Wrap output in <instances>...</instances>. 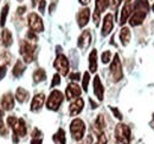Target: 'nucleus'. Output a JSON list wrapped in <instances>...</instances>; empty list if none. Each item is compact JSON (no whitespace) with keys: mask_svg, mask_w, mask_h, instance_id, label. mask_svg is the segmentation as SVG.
Segmentation results:
<instances>
[{"mask_svg":"<svg viewBox=\"0 0 154 144\" xmlns=\"http://www.w3.org/2000/svg\"><path fill=\"white\" fill-rule=\"evenodd\" d=\"M27 24H29V27L31 31H33L35 33L36 32H43L44 31V24H43V20L39 17L37 13L32 12L29 14L27 17Z\"/></svg>","mask_w":154,"mask_h":144,"instance_id":"8","label":"nucleus"},{"mask_svg":"<svg viewBox=\"0 0 154 144\" xmlns=\"http://www.w3.org/2000/svg\"><path fill=\"white\" fill-rule=\"evenodd\" d=\"M131 1H132V0H126V2H131Z\"/></svg>","mask_w":154,"mask_h":144,"instance_id":"44","label":"nucleus"},{"mask_svg":"<svg viewBox=\"0 0 154 144\" xmlns=\"http://www.w3.org/2000/svg\"><path fill=\"white\" fill-rule=\"evenodd\" d=\"M45 6H46V1H45V0H40V1H39V7H38L40 13H44Z\"/></svg>","mask_w":154,"mask_h":144,"instance_id":"33","label":"nucleus"},{"mask_svg":"<svg viewBox=\"0 0 154 144\" xmlns=\"http://www.w3.org/2000/svg\"><path fill=\"white\" fill-rule=\"evenodd\" d=\"M32 138H42V132L38 129H33L32 131Z\"/></svg>","mask_w":154,"mask_h":144,"instance_id":"34","label":"nucleus"},{"mask_svg":"<svg viewBox=\"0 0 154 144\" xmlns=\"http://www.w3.org/2000/svg\"><path fill=\"white\" fill-rule=\"evenodd\" d=\"M79 2H81L82 5H88V4L90 2V0H79Z\"/></svg>","mask_w":154,"mask_h":144,"instance_id":"42","label":"nucleus"},{"mask_svg":"<svg viewBox=\"0 0 154 144\" xmlns=\"http://www.w3.org/2000/svg\"><path fill=\"white\" fill-rule=\"evenodd\" d=\"M45 102V96L43 93H38L36 94L33 98H32V102H31V111H38L42 109L43 104Z\"/></svg>","mask_w":154,"mask_h":144,"instance_id":"17","label":"nucleus"},{"mask_svg":"<svg viewBox=\"0 0 154 144\" xmlns=\"http://www.w3.org/2000/svg\"><path fill=\"white\" fill-rule=\"evenodd\" d=\"M89 80H90V74H89V72H85V73L83 74V80H82V88H83L84 91H88Z\"/></svg>","mask_w":154,"mask_h":144,"instance_id":"28","label":"nucleus"},{"mask_svg":"<svg viewBox=\"0 0 154 144\" xmlns=\"http://www.w3.org/2000/svg\"><path fill=\"white\" fill-rule=\"evenodd\" d=\"M36 53V46L32 43H29L27 40L21 41L20 44V54L23 56L25 63H31L35 59Z\"/></svg>","mask_w":154,"mask_h":144,"instance_id":"6","label":"nucleus"},{"mask_svg":"<svg viewBox=\"0 0 154 144\" xmlns=\"http://www.w3.org/2000/svg\"><path fill=\"white\" fill-rule=\"evenodd\" d=\"M60 84V76L56 73L55 76H54V78H52V82H51V88H55V86H57Z\"/></svg>","mask_w":154,"mask_h":144,"instance_id":"31","label":"nucleus"},{"mask_svg":"<svg viewBox=\"0 0 154 144\" xmlns=\"http://www.w3.org/2000/svg\"><path fill=\"white\" fill-rule=\"evenodd\" d=\"M91 44V33L89 30H85L82 32V34L78 38V41H77V45L81 50H87Z\"/></svg>","mask_w":154,"mask_h":144,"instance_id":"10","label":"nucleus"},{"mask_svg":"<svg viewBox=\"0 0 154 144\" xmlns=\"http://www.w3.org/2000/svg\"><path fill=\"white\" fill-rule=\"evenodd\" d=\"M115 137L117 142L121 144H129L131 143V138H132V134H131V129L127 124L120 123L115 128Z\"/></svg>","mask_w":154,"mask_h":144,"instance_id":"3","label":"nucleus"},{"mask_svg":"<svg viewBox=\"0 0 154 144\" xmlns=\"http://www.w3.org/2000/svg\"><path fill=\"white\" fill-rule=\"evenodd\" d=\"M96 144H107V137H106L104 132H102V134L98 136V140H97Z\"/></svg>","mask_w":154,"mask_h":144,"instance_id":"32","label":"nucleus"},{"mask_svg":"<svg viewBox=\"0 0 154 144\" xmlns=\"http://www.w3.org/2000/svg\"><path fill=\"white\" fill-rule=\"evenodd\" d=\"M153 118H154V115H153Z\"/></svg>","mask_w":154,"mask_h":144,"instance_id":"45","label":"nucleus"},{"mask_svg":"<svg viewBox=\"0 0 154 144\" xmlns=\"http://www.w3.org/2000/svg\"><path fill=\"white\" fill-rule=\"evenodd\" d=\"M46 79V72L44 71L43 69H37L36 71L33 72V82L35 83H40L43 80Z\"/></svg>","mask_w":154,"mask_h":144,"instance_id":"26","label":"nucleus"},{"mask_svg":"<svg viewBox=\"0 0 154 144\" xmlns=\"http://www.w3.org/2000/svg\"><path fill=\"white\" fill-rule=\"evenodd\" d=\"M89 70L90 72H96L97 70V52L93 50L89 54Z\"/></svg>","mask_w":154,"mask_h":144,"instance_id":"21","label":"nucleus"},{"mask_svg":"<svg viewBox=\"0 0 154 144\" xmlns=\"http://www.w3.org/2000/svg\"><path fill=\"white\" fill-rule=\"evenodd\" d=\"M109 72H110V77L113 78L114 82H119L122 79L123 72H122V65H121V60H120L119 54H115V57L110 64Z\"/></svg>","mask_w":154,"mask_h":144,"instance_id":"7","label":"nucleus"},{"mask_svg":"<svg viewBox=\"0 0 154 144\" xmlns=\"http://www.w3.org/2000/svg\"><path fill=\"white\" fill-rule=\"evenodd\" d=\"M84 108V100L82 98H76L74 99V102L69 105V113L70 116H77L78 113L82 112V110Z\"/></svg>","mask_w":154,"mask_h":144,"instance_id":"12","label":"nucleus"},{"mask_svg":"<svg viewBox=\"0 0 154 144\" xmlns=\"http://www.w3.org/2000/svg\"><path fill=\"white\" fill-rule=\"evenodd\" d=\"M82 90L81 88L77 85L76 83H70L65 90V96H66V99L71 100V99H76L81 96Z\"/></svg>","mask_w":154,"mask_h":144,"instance_id":"11","label":"nucleus"},{"mask_svg":"<svg viewBox=\"0 0 154 144\" xmlns=\"http://www.w3.org/2000/svg\"><path fill=\"white\" fill-rule=\"evenodd\" d=\"M112 109V111H113V113L115 115L116 118H119V119H122V115H121V112L117 110L116 108H110Z\"/></svg>","mask_w":154,"mask_h":144,"instance_id":"36","label":"nucleus"},{"mask_svg":"<svg viewBox=\"0 0 154 144\" xmlns=\"http://www.w3.org/2000/svg\"><path fill=\"white\" fill-rule=\"evenodd\" d=\"M1 40H2L4 46H6V47H10L13 44V37H12V33H11L10 30L5 28L1 32Z\"/></svg>","mask_w":154,"mask_h":144,"instance_id":"19","label":"nucleus"},{"mask_svg":"<svg viewBox=\"0 0 154 144\" xmlns=\"http://www.w3.org/2000/svg\"><path fill=\"white\" fill-rule=\"evenodd\" d=\"M64 100V96L63 93L59 90H54L48 97V100H46V108L49 110H52V111H57L59 106L62 105Z\"/></svg>","mask_w":154,"mask_h":144,"instance_id":"5","label":"nucleus"},{"mask_svg":"<svg viewBox=\"0 0 154 144\" xmlns=\"http://www.w3.org/2000/svg\"><path fill=\"white\" fill-rule=\"evenodd\" d=\"M114 27V19L110 13H108L104 18H103V25H102V36L107 37L113 30Z\"/></svg>","mask_w":154,"mask_h":144,"instance_id":"13","label":"nucleus"},{"mask_svg":"<svg viewBox=\"0 0 154 144\" xmlns=\"http://www.w3.org/2000/svg\"><path fill=\"white\" fill-rule=\"evenodd\" d=\"M5 74H6V66L0 65V80L5 77Z\"/></svg>","mask_w":154,"mask_h":144,"instance_id":"37","label":"nucleus"},{"mask_svg":"<svg viewBox=\"0 0 154 144\" xmlns=\"http://www.w3.org/2000/svg\"><path fill=\"white\" fill-rule=\"evenodd\" d=\"M29 92L25 90V89H23V88H18L17 89V92H16V98H17V100L19 102V103H25L27 99H29Z\"/></svg>","mask_w":154,"mask_h":144,"instance_id":"25","label":"nucleus"},{"mask_svg":"<svg viewBox=\"0 0 154 144\" xmlns=\"http://www.w3.org/2000/svg\"><path fill=\"white\" fill-rule=\"evenodd\" d=\"M131 30L128 27H123L121 31H120V40H121V44L123 46L128 45V43L131 41Z\"/></svg>","mask_w":154,"mask_h":144,"instance_id":"20","label":"nucleus"},{"mask_svg":"<svg viewBox=\"0 0 154 144\" xmlns=\"http://www.w3.org/2000/svg\"><path fill=\"white\" fill-rule=\"evenodd\" d=\"M109 6V0H96L95 2V13H103Z\"/></svg>","mask_w":154,"mask_h":144,"instance_id":"22","label":"nucleus"},{"mask_svg":"<svg viewBox=\"0 0 154 144\" xmlns=\"http://www.w3.org/2000/svg\"><path fill=\"white\" fill-rule=\"evenodd\" d=\"M148 12H149L148 0H135L133 2V13L129 18V25L137 26L142 24Z\"/></svg>","mask_w":154,"mask_h":144,"instance_id":"1","label":"nucleus"},{"mask_svg":"<svg viewBox=\"0 0 154 144\" xmlns=\"http://www.w3.org/2000/svg\"><path fill=\"white\" fill-rule=\"evenodd\" d=\"M27 38L31 39V40H37V36H36V33L33 31H29L27 32Z\"/></svg>","mask_w":154,"mask_h":144,"instance_id":"38","label":"nucleus"},{"mask_svg":"<svg viewBox=\"0 0 154 144\" xmlns=\"http://www.w3.org/2000/svg\"><path fill=\"white\" fill-rule=\"evenodd\" d=\"M19 1H21V0H19Z\"/></svg>","mask_w":154,"mask_h":144,"instance_id":"46","label":"nucleus"},{"mask_svg":"<svg viewBox=\"0 0 154 144\" xmlns=\"http://www.w3.org/2000/svg\"><path fill=\"white\" fill-rule=\"evenodd\" d=\"M101 59H102V63H103V64L109 63L110 59H112V52H110V51H104V52L102 53V56H101Z\"/></svg>","mask_w":154,"mask_h":144,"instance_id":"29","label":"nucleus"},{"mask_svg":"<svg viewBox=\"0 0 154 144\" xmlns=\"http://www.w3.org/2000/svg\"><path fill=\"white\" fill-rule=\"evenodd\" d=\"M4 134H6V128H5V124H4V112L0 109V135L4 136Z\"/></svg>","mask_w":154,"mask_h":144,"instance_id":"30","label":"nucleus"},{"mask_svg":"<svg viewBox=\"0 0 154 144\" xmlns=\"http://www.w3.org/2000/svg\"><path fill=\"white\" fill-rule=\"evenodd\" d=\"M8 10H10V5L6 4L1 11V16H0V26H4L5 22H6V18H7V14H8Z\"/></svg>","mask_w":154,"mask_h":144,"instance_id":"27","label":"nucleus"},{"mask_svg":"<svg viewBox=\"0 0 154 144\" xmlns=\"http://www.w3.org/2000/svg\"><path fill=\"white\" fill-rule=\"evenodd\" d=\"M0 103H1V108L4 109V110H6V111L12 110V109L14 108V98H13V94L12 93L4 94L2 98H1V100H0Z\"/></svg>","mask_w":154,"mask_h":144,"instance_id":"15","label":"nucleus"},{"mask_svg":"<svg viewBox=\"0 0 154 144\" xmlns=\"http://www.w3.org/2000/svg\"><path fill=\"white\" fill-rule=\"evenodd\" d=\"M36 1H37V0H32V5H33V6H35V5H36V4H37V2H36Z\"/></svg>","mask_w":154,"mask_h":144,"instance_id":"43","label":"nucleus"},{"mask_svg":"<svg viewBox=\"0 0 154 144\" xmlns=\"http://www.w3.org/2000/svg\"><path fill=\"white\" fill-rule=\"evenodd\" d=\"M89 18H90V10L87 7V8H83L82 11H79L78 16H77V22H78V26L79 27H84L88 22H89Z\"/></svg>","mask_w":154,"mask_h":144,"instance_id":"16","label":"nucleus"},{"mask_svg":"<svg viewBox=\"0 0 154 144\" xmlns=\"http://www.w3.org/2000/svg\"><path fill=\"white\" fill-rule=\"evenodd\" d=\"M94 93L97 97L98 100H102L103 99V94H104V89H103V85H102V82L100 79V77L96 76L94 78Z\"/></svg>","mask_w":154,"mask_h":144,"instance_id":"18","label":"nucleus"},{"mask_svg":"<svg viewBox=\"0 0 154 144\" xmlns=\"http://www.w3.org/2000/svg\"><path fill=\"white\" fill-rule=\"evenodd\" d=\"M24 71H25V65L23 64V62H21V60H18V62L16 63V65L13 66L12 74H13L16 78H19V77L23 76Z\"/></svg>","mask_w":154,"mask_h":144,"instance_id":"23","label":"nucleus"},{"mask_svg":"<svg viewBox=\"0 0 154 144\" xmlns=\"http://www.w3.org/2000/svg\"><path fill=\"white\" fill-rule=\"evenodd\" d=\"M69 77H70V79H71V80H79L81 74H79V72H74V73H71Z\"/></svg>","mask_w":154,"mask_h":144,"instance_id":"35","label":"nucleus"},{"mask_svg":"<svg viewBox=\"0 0 154 144\" xmlns=\"http://www.w3.org/2000/svg\"><path fill=\"white\" fill-rule=\"evenodd\" d=\"M55 144H65L66 143V138H65V131L63 129H59L57 132L52 137Z\"/></svg>","mask_w":154,"mask_h":144,"instance_id":"24","label":"nucleus"},{"mask_svg":"<svg viewBox=\"0 0 154 144\" xmlns=\"http://www.w3.org/2000/svg\"><path fill=\"white\" fill-rule=\"evenodd\" d=\"M7 124L12 128L13 130V136L17 137H24L26 136V125H25V121L23 118H17L14 116H10L7 118Z\"/></svg>","mask_w":154,"mask_h":144,"instance_id":"2","label":"nucleus"},{"mask_svg":"<svg viewBox=\"0 0 154 144\" xmlns=\"http://www.w3.org/2000/svg\"><path fill=\"white\" fill-rule=\"evenodd\" d=\"M54 66L60 74L65 76L69 72V60L64 54H58L55 63H54Z\"/></svg>","mask_w":154,"mask_h":144,"instance_id":"9","label":"nucleus"},{"mask_svg":"<svg viewBox=\"0 0 154 144\" xmlns=\"http://www.w3.org/2000/svg\"><path fill=\"white\" fill-rule=\"evenodd\" d=\"M133 13V2H126L125 6L122 7L121 11V17H120V24L123 25L128 19L131 18Z\"/></svg>","mask_w":154,"mask_h":144,"instance_id":"14","label":"nucleus"},{"mask_svg":"<svg viewBox=\"0 0 154 144\" xmlns=\"http://www.w3.org/2000/svg\"><path fill=\"white\" fill-rule=\"evenodd\" d=\"M25 11H26V7H25V6H23V7H19V8H18V13H19V14H23Z\"/></svg>","mask_w":154,"mask_h":144,"instance_id":"41","label":"nucleus"},{"mask_svg":"<svg viewBox=\"0 0 154 144\" xmlns=\"http://www.w3.org/2000/svg\"><path fill=\"white\" fill-rule=\"evenodd\" d=\"M70 134L71 137L75 141H81L84 137L85 134V124L82 119L79 118H75L71 123H70Z\"/></svg>","mask_w":154,"mask_h":144,"instance_id":"4","label":"nucleus"},{"mask_svg":"<svg viewBox=\"0 0 154 144\" xmlns=\"http://www.w3.org/2000/svg\"><path fill=\"white\" fill-rule=\"evenodd\" d=\"M120 2H121V0H112V7H113V8H116V7H119Z\"/></svg>","mask_w":154,"mask_h":144,"instance_id":"39","label":"nucleus"},{"mask_svg":"<svg viewBox=\"0 0 154 144\" xmlns=\"http://www.w3.org/2000/svg\"><path fill=\"white\" fill-rule=\"evenodd\" d=\"M31 144H42V138H32Z\"/></svg>","mask_w":154,"mask_h":144,"instance_id":"40","label":"nucleus"}]
</instances>
